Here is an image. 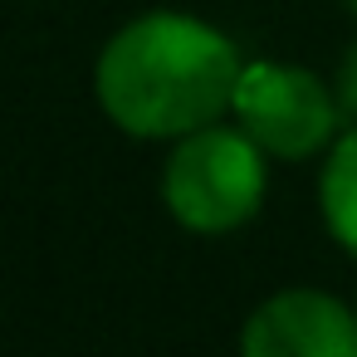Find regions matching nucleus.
<instances>
[{"instance_id":"f257e3e1","label":"nucleus","mask_w":357,"mask_h":357,"mask_svg":"<svg viewBox=\"0 0 357 357\" xmlns=\"http://www.w3.org/2000/svg\"><path fill=\"white\" fill-rule=\"evenodd\" d=\"M240 74L245 64L220 30L162 10L108 40L93 69V93L128 137L162 142L220 123V113L235 108Z\"/></svg>"},{"instance_id":"423d86ee","label":"nucleus","mask_w":357,"mask_h":357,"mask_svg":"<svg viewBox=\"0 0 357 357\" xmlns=\"http://www.w3.org/2000/svg\"><path fill=\"white\" fill-rule=\"evenodd\" d=\"M337 103H342V118L357 123V45L347 50V59L337 69Z\"/></svg>"},{"instance_id":"0eeeda50","label":"nucleus","mask_w":357,"mask_h":357,"mask_svg":"<svg viewBox=\"0 0 357 357\" xmlns=\"http://www.w3.org/2000/svg\"><path fill=\"white\" fill-rule=\"evenodd\" d=\"M347 10H352V15H357V0H347Z\"/></svg>"},{"instance_id":"f03ea898","label":"nucleus","mask_w":357,"mask_h":357,"mask_svg":"<svg viewBox=\"0 0 357 357\" xmlns=\"http://www.w3.org/2000/svg\"><path fill=\"white\" fill-rule=\"evenodd\" d=\"M162 201L176 225L196 235H225L245 225L264 201V147L245 128H196L176 137L162 172Z\"/></svg>"},{"instance_id":"20e7f679","label":"nucleus","mask_w":357,"mask_h":357,"mask_svg":"<svg viewBox=\"0 0 357 357\" xmlns=\"http://www.w3.org/2000/svg\"><path fill=\"white\" fill-rule=\"evenodd\" d=\"M245 357H357V313L318 289H284L259 303L240 337Z\"/></svg>"},{"instance_id":"7ed1b4c3","label":"nucleus","mask_w":357,"mask_h":357,"mask_svg":"<svg viewBox=\"0 0 357 357\" xmlns=\"http://www.w3.org/2000/svg\"><path fill=\"white\" fill-rule=\"evenodd\" d=\"M235 123L264 147V157L303 162L337 137L342 103L318 74L294 64H250L235 89Z\"/></svg>"},{"instance_id":"39448f33","label":"nucleus","mask_w":357,"mask_h":357,"mask_svg":"<svg viewBox=\"0 0 357 357\" xmlns=\"http://www.w3.org/2000/svg\"><path fill=\"white\" fill-rule=\"evenodd\" d=\"M318 201H323V220H328L333 240L357 259V128L333 142V152L323 162Z\"/></svg>"}]
</instances>
